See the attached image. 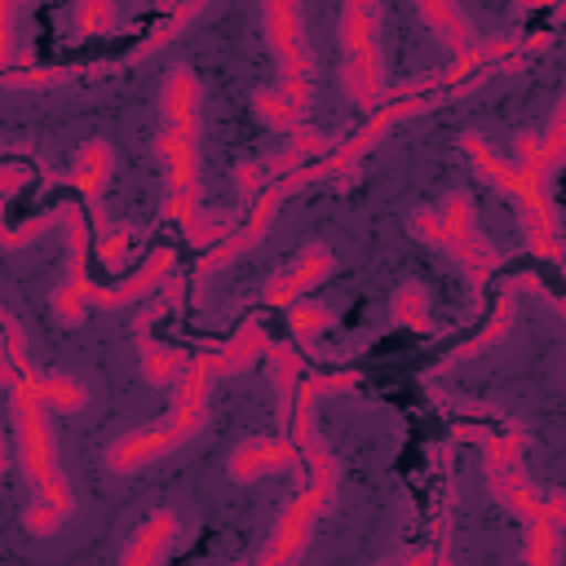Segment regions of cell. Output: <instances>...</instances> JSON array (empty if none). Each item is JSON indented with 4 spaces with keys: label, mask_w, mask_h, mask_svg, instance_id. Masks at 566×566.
<instances>
[{
    "label": "cell",
    "mask_w": 566,
    "mask_h": 566,
    "mask_svg": "<svg viewBox=\"0 0 566 566\" xmlns=\"http://www.w3.org/2000/svg\"><path fill=\"white\" fill-rule=\"evenodd\" d=\"M358 376H310L301 389H296V402H292V433H296V447L305 451V469H310V486L283 509L270 544L248 562V566H296L301 553L310 548V535L323 517V509L332 504V491H336V460L332 451L323 447V438L314 433V398L318 394H332V389H349Z\"/></svg>",
    "instance_id": "3957f363"
},
{
    "label": "cell",
    "mask_w": 566,
    "mask_h": 566,
    "mask_svg": "<svg viewBox=\"0 0 566 566\" xmlns=\"http://www.w3.org/2000/svg\"><path fill=\"white\" fill-rule=\"evenodd\" d=\"M464 146H469V155L478 159V168H482L500 190H509L513 203L522 208L526 230H531V248L557 261V217H553V208H548V199H544V181H548V172H553L557 159H562V115H553V128H548L544 142H535V137H522V142H517V164L495 159V155L486 150V142L473 137V133L464 137Z\"/></svg>",
    "instance_id": "277c9868"
},
{
    "label": "cell",
    "mask_w": 566,
    "mask_h": 566,
    "mask_svg": "<svg viewBox=\"0 0 566 566\" xmlns=\"http://www.w3.org/2000/svg\"><path fill=\"white\" fill-rule=\"evenodd\" d=\"M168 265H172V248H155V252H150V261H146L137 274H128L124 283H111V287H88V296H93L97 305L119 310V305L137 301L142 292H150L155 283H168Z\"/></svg>",
    "instance_id": "7c38bea8"
},
{
    "label": "cell",
    "mask_w": 566,
    "mask_h": 566,
    "mask_svg": "<svg viewBox=\"0 0 566 566\" xmlns=\"http://www.w3.org/2000/svg\"><path fill=\"white\" fill-rule=\"evenodd\" d=\"M301 447L287 442V438H256V442H243L234 455H230V473L239 482H252L261 473H274V469H301Z\"/></svg>",
    "instance_id": "30bf717a"
},
{
    "label": "cell",
    "mask_w": 566,
    "mask_h": 566,
    "mask_svg": "<svg viewBox=\"0 0 566 566\" xmlns=\"http://www.w3.org/2000/svg\"><path fill=\"white\" fill-rule=\"evenodd\" d=\"M265 35L279 53L283 80L279 88H261L256 93V111L274 124V128H301L305 111H310V88H314V53L301 35V9L296 4H265L261 9Z\"/></svg>",
    "instance_id": "52a82bcc"
},
{
    "label": "cell",
    "mask_w": 566,
    "mask_h": 566,
    "mask_svg": "<svg viewBox=\"0 0 566 566\" xmlns=\"http://www.w3.org/2000/svg\"><path fill=\"white\" fill-rule=\"evenodd\" d=\"M106 177H111V146H106V142H88V146L80 150V159H75L71 181L88 195V208H93V212L102 208V186H106Z\"/></svg>",
    "instance_id": "9a60e30c"
},
{
    "label": "cell",
    "mask_w": 566,
    "mask_h": 566,
    "mask_svg": "<svg viewBox=\"0 0 566 566\" xmlns=\"http://www.w3.org/2000/svg\"><path fill=\"white\" fill-rule=\"evenodd\" d=\"M172 535H177V517H172L168 509L150 513V517L142 522V531H137V539H133V548L124 553L119 566H159V557L168 553Z\"/></svg>",
    "instance_id": "4fadbf2b"
},
{
    "label": "cell",
    "mask_w": 566,
    "mask_h": 566,
    "mask_svg": "<svg viewBox=\"0 0 566 566\" xmlns=\"http://www.w3.org/2000/svg\"><path fill=\"white\" fill-rule=\"evenodd\" d=\"M164 133L159 155L168 159V217L195 234L199 212V80L190 71H172L164 88Z\"/></svg>",
    "instance_id": "8992f818"
},
{
    "label": "cell",
    "mask_w": 566,
    "mask_h": 566,
    "mask_svg": "<svg viewBox=\"0 0 566 566\" xmlns=\"http://www.w3.org/2000/svg\"><path fill=\"white\" fill-rule=\"evenodd\" d=\"M327 270H332V252H327L323 243H310V248H305V256H301V265H296L292 274L274 279V287L265 292V301H270V305H287V301H292V296H301L310 283H318Z\"/></svg>",
    "instance_id": "5bb4252c"
},
{
    "label": "cell",
    "mask_w": 566,
    "mask_h": 566,
    "mask_svg": "<svg viewBox=\"0 0 566 566\" xmlns=\"http://www.w3.org/2000/svg\"><path fill=\"white\" fill-rule=\"evenodd\" d=\"M340 44H345V93L354 106L376 111L385 88V53H380V9L376 4H349L340 13Z\"/></svg>",
    "instance_id": "ba28073f"
},
{
    "label": "cell",
    "mask_w": 566,
    "mask_h": 566,
    "mask_svg": "<svg viewBox=\"0 0 566 566\" xmlns=\"http://www.w3.org/2000/svg\"><path fill=\"white\" fill-rule=\"evenodd\" d=\"M411 230L424 234V239H433L438 248H447V252L460 261V270L469 274V287L482 292V283H486V274H491V265H495V248H486V239L473 230V208H469L464 195L447 199L442 217L416 212V217H411Z\"/></svg>",
    "instance_id": "9c48e42d"
},
{
    "label": "cell",
    "mask_w": 566,
    "mask_h": 566,
    "mask_svg": "<svg viewBox=\"0 0 566 566\" xmlns=\"http://www.w3.org/2000/svg\"><path fill=\"white\" fill-rule=\"evenodd\" d=\"M9 349H4V336H0V385H9L13 380V371H9V358H4ZM0 473H4V451H0Z\"/></svg>",
    "instance_id": "ffe728a7"
},
{
    "label": "cell",
    "mask_w": 566,
    "mask_h": 566,
    "mask_svg": "<svg viewBox=\"0 0 566 566\" xmlns=\"http://www.w3.org/2000/svg\"><path fill=\"white\" fill-rule=\"evenodd\" d=\"M13 394V424H18V447H22V469L31 478L35 504L27 509L22 526L31 535H53L66 517H71V486L62 478L57 451H53V433H49V407L75 411L84 407V385L75 376H57V371H35L31 363L18 367V376L9 380Z\"/></svg>",
    "instance_id": "6da1fadb"
},
{
    "label": "cell",
    "mask_w": 566,
    "mask_h": 566,
    "mask_svg": "<svg viewBox=\"0 0 566 566\" xmlns=\"http://www.w3.org/2000/svg\"><path fill=\"white\" fill-rule=\"evenodd\" d=\"M265 349H270V340H265L261 323H243V327L234 332V340H226L221 349L195 354V358L186 363V371L177 376L172 407H168L150 429L119 438V442L106 451V464H111L115 473H128V469L150 464V460L168 455L172 447L190 442V438L208 424V416H212V407H208V389H212V380H217V376H234V371H243V367H248L256 354H265Z\"/></svg>",
    "instance_id": "7a4b0ae2"
},
{
    "label": "cell",
    "mask_w": 566,
    "mask_h": 566,
    "mask_svg": "<svg viewBox=\"0 0 566 566\" xmlns=\"http://www.w3.org/2000/svg\"><path fill=\"white\" fill-rule=\"evenodd\" d=\"M168 301L172 296H164V301H155L146 314H142V323H137V349H142V376L150 380V385H172L181 371H186V354H177V349H164V345H155V336H150V318H159L164 310H168Z\"/></svg>",
    "instance_id": "8fae6325"
},
{
    "label": "cell",
    "mask_w": 566,
    "mask_h": 566,
    "mask_svg": "<svg viewBox=\"0 0 566 566\" xmlns=\"http://www.w3.org/2000/svg\"><path fill=\"white\" fill-rule=\"evenodd\" d=\"M9 22H13V4L0 0V71H4V62H9Z\"/></svg>",
    "instance_id": "d6986e66"
},
{
    "label": "cell",
    "mask_w": 566,
    "mask_h": 566,
    "mask_svg": "<svg viewBox=\"0 0 566 566\" xmlns=\"http://www.w3.org/2000/svg\"><path fill=\"white\" fill-rule=\"evenodd\" d=\"M71 18L80 22V35H93V31H102V27L115 22V9L111 4H75Z\"/></svg>",
    "instance_id": "e0dca14e"
},
{
    "label": "cell",
    "mask_w": 566,
    "mask_h": 566,
    "mask_svg": "<svg viewBox=\"0 0 566 566\" xmlns=\"http://www.w3.org/2000/svg\"><path fill=\"white\" fill-rule=\"evenodd\" d=\"M323 323H327V314H323V310H314V305H301V310H296V318H292V327H296L301 336H310V332H314V327H323Z\"/></svg>",
    "instance_id": "ac0fdd59"
},
{
    "label": "cell",
    "mask_w": 566,
    "mask_h": 566,
    "mask_svg": "<svg viewBox=\"0 0 566 566\" xmlns=\"http://www.w3.org/2000/svg\"><path fill=\"white\" fill-rule=\"evenodd\" d=\"M464 438H478L482 451H486V478L495 486V495L517 509L526 517V566H562V500H539L517 464V433L513 438H495L491 429H473V424H460Z\"/></svg>",
    "instance_id": "5b68a950"
},
{
    "label": "cell",
    "mask_w": 566,
    "mask_h": 566,
    "mask_svg": "<svg viewBox=\"0 0 566 566\" xmlns=\"http://www.w3.org/2000/svg\"><path fill=\"white\" fill-rule=\"evenodd\" d=\"M420 18L429 22V27H438V35L442 40H451V44H469V18L455 9V4H420Z\"/></svg>",
    "instance_id": "2e32d148"
}]
</instances>
